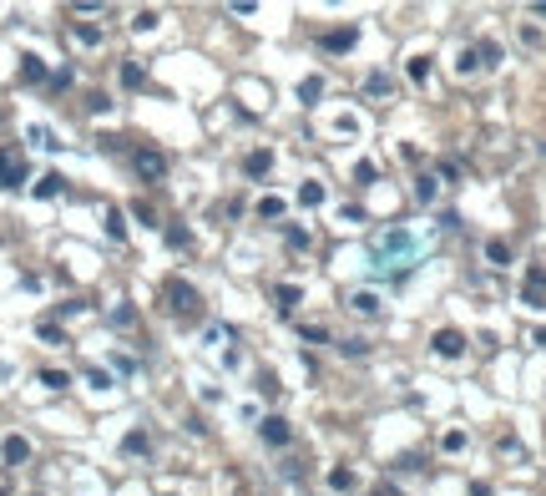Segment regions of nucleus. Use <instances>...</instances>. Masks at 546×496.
I'll use <instances>...</instances> for the list:
<instances>
[{
  "label": "nucleus",
  "instance_id": "30",
  "mask_svg": "<svg viewBox=\"0 0 546 496\" xmlns=\"http://www.w3.org/2000/svg\"><path fill=\"white\" fill-rule=\"evenodd\" d=\"M339 350H344V355H349V360H359V355H369V345H364V340H344V345H339Z\"/></svg>",
  "mask_w": 546,
  "mask_h": 496
},
{
  "label": "nucleus",
  "instance_id": "6",
  "mask_svg": "<svg viewBox=\"0 0 546 496\" xmlns=\"http://www.w3.org/2000/svg\"><path fill=\"white\" fill-rule=\"evenodd\" d=\"M435 355H441V360H460L465 355V335H460V329H441V335H435Z\"/></svg>",
  "mask_w": 546,
  "mask_h": 496
},
{
  "label": "nucleus",
  "instance_id": "34",
  "mask_svg": "<svg viewBox=\"0 0 546 496\" xmlns=\"http://www.w3.org/2000/svg\"><path fill=\"white\" fill-rule=\"evenodd\" d=\"M455 66H460V71H475V66H480V61H475V46H470V51H460V61H455Z\"/></svg>",
  "mask_w": 546,
  "mask_h": 496
},
{
  "label": "nucleus",
  "instance_id": "13",
  "mask_svg": "<svg viewBox=\"0 0 546 496\" xmlns=\"http://www.w3.org/2000/svg\"><path fill=\"white\" fill-rule=\"evenodd\" d=\"M61 188H66V178H61V173H46V178L36 183V198H56Z\"/></svg>",
  "mask_w": 546,
  "mask_h": 496
},
{
  "label": "nucleus",
  "instance_id": "25",
  "mask_svg": "<svg viewBox=\"0 0 546 496\" xmlns=\"http://www.w3.org/2000/svg\"><path fill=\"white\" fill-rule=\"evenodd\" d=\"M106 233H112L117 243L127 238V223H122V213H117V208H112V213H106Z\"/></svg>",
  "mask_w": 546,
  "mask_h": 496
},
{
  "label": "nucleus",
  "instance_id": "20",
  "mask_svg": "<svg viewBox=\"0 0 546 496\" xmlns=\"http://www.w3.org/2000/svg\"><path fill=\"white\" fill-rule=\"evenodd\" d=\"M258 218H284V198H279V193H268V198L258 203Z\"/></svg>",
  "mask_w": 546,
  "mask_h": 496
},
{
  "label": "nucleus",
  "instance_id": "11",
  "mask_svg": "<svg viewBox=\"0 0 546 496\" xmlns=\"http://www.w3.org/2000/svg\"><path fill=\"white\" fill-rule=\"evenodd\" d=\"M21 81H46V61L41 56H21Z\"/></svg>",
  "mask_w": 546,
  "mask_h": 496
},
{
  "label": "nucleus",
  "instance_id": "32",
  "mask_svg": "<svg viewBox=\"0 0 546 496\" xmlns=\"http://www.w3.org/2000/svg\"><path fill=\"white\" fill-rule=\"evenodd\" d=\"M168 243H172V248H187L192 238H187V228H168Z\"/></svg>",
  "mask_w": 546,
  "mask_h": 496
},
{
  "label": "nucleus",
  "instance_id": "2",
  "mask_svg": "<svg viewBox=\"0 0 546 496\" xmlns=\"http://www.w3.org/2000/svg\"><path fill=\"white\" fill-rule=\"evenodd\" d=\"M132 168H137V178L157 183V178H168V157L152 152V147H137V152H132Z\"/></svg>",
  "mask_w": 546,
  "mask_h": 496
},
{
  "label": "nucleus",
  "instance_id": "5",
  "mask_svg": "<svg viewBox=\"0 0 546 496\" xmlns=\"http://www.w3.org/2000/svg\"><path fill=\"white\" fill-rule=\"evenodd\" d=\"M258 435L268 440V446H289V440H294V430H289V420H284V415H268V420H258Z\"/></svg>",
  "mask_w": 546,
  "mask_h": 496
},
{
  "label": "nucleus",
  "instance_id": "18",
  "mask_svg": "<svg viewBox=\"0 0 546 496\" xmlns=\"http://www.w3.org/2000/svg\"><path fill=\"white\" fill-rule=\"evenodd\" d=\"M299 203H304V208H319V203H324V183H304V188H299Z\"/></svg>",
  "mask_w": 546,
  "mask_h": 496
},
{
  "label": "nucleus",
  "instance_id": "17",
  "mask_svg": "<svg viewBox=\"0 0 546 496\" xmlns=\"http://www.w3.org/2000/svg\"><path fill=\"white\" fill-rule=\"evenodd\" d=\"M157 21H162L157 11H137V16H132V31H137V36H147V31H157Z\"/></svg>",
  "mask_w": 546,
  "mask_h": 496
},
{
  "label": "nucleus",
  "instance_id": "19",
  "mask_svg": "<svg viewBox=\"0 0 546 496\" xmlns=\"http://www.w3.org/2000/svg\"><path fill=\"white\" fill-rule=\"evenodd\" d=\"M304 294H299V284H279V309L284 314H294V304H299Z\"/></svg>",
  "mask_w": 546,
  "mask_h": 496
},
{
  "label": "nucleus",
  "instance_id": "24",
  "mask_svg": "<svg viewBox=\"0 0 546 496\" xmlns=\"http://www.w3.org/2000/svg\"><path fill=\"white\" fill-rule=\"evenodd\" d=\"M299 335H304L309 345H324V340H329V329H324V324H299Z\"/></svg>",
  "mask_w": 546,
  "mask_h": 496
},
{
  "label": "nucleus",
  "instance_id": "26",
  "mask_svg": "<svg viewBox=\"0 0 546 496\" xmlns=\"http://www.w3.org/2000/svg\"><path fill=\"white\" fill-rule=\"evenodd\" d=\"M122 446H127V451H132V456H142V451H147V430H132V435H127V440H122Z\"/></svg>",
  "mask_w": 546,
  "mask_h": 496
},
{
  "label": "nucleus",
  "instance_id": "21",
  "mask_svg": "<svg viewBox=\"0 0 546 496\" xmlns=\"http://www.w3.org/2000/svg\"><path fill=\"white\" fill-rule=\"evenodd\" d=\"M142 81H147V71H142L137 61H127V66H122V86H132V91H137Z\"/></svg>",
  "mask_w": 546,
  "mask_h": 496
},
{
  "label": "nucleus",
  "instance_id": "36",
  "mask_svg": "<svg viewBox=\"0 0 546 496\" xmlns=\"http://www.w3.org/2000/svg\"><path fill=\"white\" fill-rule=\"evenodd\" d=\"M0 496H6V486H0Z\"/></svg>",
  "mask_w": 546,
  "mask_h": 496
},
{
  "label": "nucleus",
  "instance_id": "15",
  "mask_svg": "<svg viewBox=\"0 0 546 496\" xmlns=\"http://www.w3.org/2000/svg\"><path fill=\"white\" fill-rule=\"evenodd\" d=\"M485 258H490V263H511V243H506V238H490V243H485Z\"/></svg>",
  "mask_w": 546,
  "mask_h": 496
},
{
  "label": "nucleus",
  "instance_id": "29",
  "mask_svg": "<svg viewBox=\"0 0 546 496\" xmlns=\"http://www.w3.org/2000/svg\"><path fill=\"white\" fill-rule=\"evenodd\" d=\"M415 198L430 203V198H435V178H420V183H415Z\"/></svg>",
  "mask_w": 546,
  "mask_h": 496
},
{
  "label": "nucleus",
  "instance_id": "14",
  "mask_svg": "<svg viewBox=\"0 0 546 496\" xmlns=\"http://www.w3.org/2000/svg\"><path fill=\"white\" fill-rule=\"evenodd\" d=\"M475 61H480V66H501V46H496V41H480V46H475Z\"/></svg>",
  "mask_w": 546,
  "mask_h": 496
},
{
  "label": "nucleus",
  "instance_id": "35",
  "mask_svg": "<svg viewBox=\"0 0 546 496\" xmlns=\"http://www.w3.org/2000/svg\"><path fill=\"white\" fill-rule=\"evenodd\" d=\"M374 496H400V491H390V486H379V491H374Z\"/></svg>",
  "mask_w": 546,
  "mask_h": 496
},
{
  "label": "nucleus",
  "instance_id": "4",
  "mask_svg": "<svg viewBox=\"0 0 546 496\" xmlns=\"http://www.w3.org/2000/svg\"><path fill=\"white\" fill-rule=\"evenodd\" d=\"M521 299H526V304H536V309H546V268H541V263L526 273V284H521Z\"/></svg>",
  "mask_w": 546,
  "mask_h": 496
},
{
  "label": "nucleus",
  "instance_id": "28",
  "mask_svg": "<svg viewBox=\"0 0 546 496\" xmlns=\"http://www.w3.org/2000/svg\"><path fill=\"white\" fill-rule=\"evenodd\" d=\"M425 76H430V61L415 56V61H410V81H425Z\"/></svg>",
  "mask_w": 546,
  "mask_h": 496
},
{
  "label": "nucleus",
  "instance_id": "31",
  "mask_svg": "<svg viewBox=\"0 0 546 496\" xmlns=\"http://www.w3.org/2000/svg\"><path fill=\"white\" fill-rule=\"evenodd\" d=\"M354 178H359V183H374V178H379V168H374V162H359Z\"/></svg>",
  "mask_w": 546,
  "mask_h": 496
},
{
  "label": "nucleus",
  "instance_id": "3",
  "mask_svg": "<svg viewBox=\"0 0 546 496\" xmlns=\"http://www.w3.org/2000/svg\"><path fill=\"white\" fill-rule=\"evenodd\" d=\"M26 183V157L16 147H0V188H21Z\"/></svg>",
  "mask_w": 546,
  "mask_h": 496
},
{
  "label": "nucleus",
  "instance_id": "27",
  "mask_svg": "<svg viewBox=\"0 0 546 496\" xmlns=\"http://www.w3.org/2000/svg\"><path fill=\"white\" fill-rule=\"evenodd\" d=\"M86 380H91V390H112V375L106 370H86Z\"/></svg>",
  "mask_w": 546,
  "mask_h": 496
},
{
  "label": "nucleus",
  "instance_id": "9",
  "mask_svg": "<svg viewBox=\"0 0 546 496\" xmlns=\"http://www.w3.org/2000/svg\"><path fill=\"white\" fill-rule=\"evenodd\" d=\"M349 46H354V26H339L324 36V51H349Z\"/></svg>",
  "mask_w": 546,
  "mask_h": 496
},
{
  "label": "nucleus",
  "instance_id": "22",
  "mask_svg": "<svg viewBox=\"0 0 546 496\" xmlns=\"http://www.w3.org/2000/svg\"><path fill=\"white\" fill-rule=\"evenodd\" d=\"M329 486H334V491H349V486H354V471H349V466H334V471H329Z\"/></svg>",
  "mask_w": 546,
  "mask_h": 496
},
{
  "label": "nucleus",
  "instance_id": "10",
  "mask_svg": "<svg viewBox=\"0 0 546 496\" xmlns=\"http://www.w3.org/2000/svg\"><path fill=\"white\" fill-rule=\"evenodd\" d=\"M319 96H324V76H304V81H299V101H304V106H314Z\"/></svg>",
  "mask_w": 546,
  "mask_h": 496
},
{
  "label": "nucleus",
  "instance_id": "8",
  "mask_svg": "<svg viewBox=\"0 0 546 496\" xmlns=\"http://www.w3.org/2000/svg\"><path fill=\"white\" fill-rule=\"evenodd\" d=\"M0 456H6L11 466H21V461L31 456V440H26V435H6V446H0Z\"/></svg>",
  "mask_w": 546,
  "mask_h": 496
},
{
  "label": "nucleus",
  "instance_id": "33",
  "mask_svg": "<svg viewBox=\"0 0 546 496\" xmlns=\"http://www.w3.org/2000/svg\"><path fill=\"white\" fill-rule=\"evenodd\" d=\"M289 248H309V228H289Z\"/></svg>",
  "mask_w": 546,
  "mask_h": 496
},
{
  "label": "nucleus",
  "instance_id": "1",
  "mask_svg": "<svg viewBox=\"0 0 546 496\" xmlns=\"http://www.w3.org/2000/svg\"><path fill=\"white\" fill-rule=\"evenodd\" d=\"M162 299H168V309L177 319H197L202 314V299H197V289L187 279H168V284H162Z\"/></svg>",
  "mask_w": 546,
  "mask_h": 496
},
{
  "label": "nucleus",
  "instance_id": "12",
  "mask_svg": "<svg viewBox=\"0 0 546 496\" xmlns=\"http://www.w3.org/2000/svg\"><path fill=\"white\" fill-rule=\"evenodd\" d=\"M349 309H354V314H379V294H369V289H359V294L349 299Z\"/></svg>",
  "mask_w": 546,
  "mask_h": 496
},
{
  "label": "nucleus",
  "instance_id": "16",
  "mask_svg": "<svg viewBox=\"0 0 546 496\" xmlns=\"http://www.w3.org/2000/svg\"><path fill=\"white\" fill-rule=\"evenodd\" d=\"M41 385H46V390H66L71 375H66V370H41Z\"/></svg>",
  "mask_w": 546,
  "mask_h": 496
},
{
  "label": "nucleus",
  "instance_id": "23",
  "mask_svg": "<svg viewBox=\"0 0 546 496\" xmlns=\"http://www.w3.org/2000/svg\"><path fill=\"white\" fill-rule=\"evenodd\" d=\"M132 213H137V223L157 228V213H152V203H147V198H137V203H132Z\"/></svg>",
  "mask_w": 546,
  "mask_h": 496
},
{
  "label": "nucleus",
  "instance_id": "7",
  "mask_svg": "<svg viewBox=\"0 0 546 496\" xmlns=\"http://www.w3.org/2000/svg\"><path fill=\"white\" fill-rule=\"evenodd\" d=\"M243 173H248V178H268V173H273V152H268V147H253V152L243 157Z\"/></svg>",
  "mask_w": 546,
  "mask_h": 496
}]
</instances>
